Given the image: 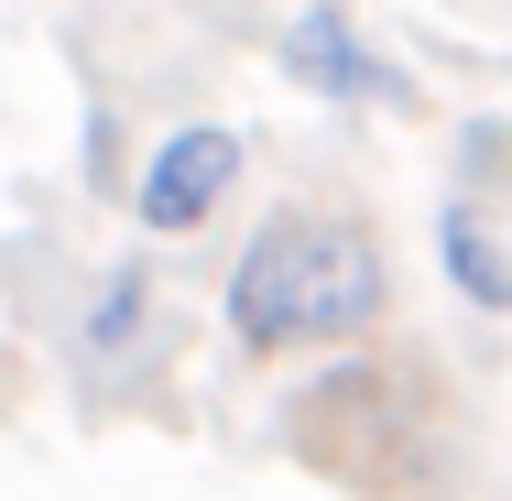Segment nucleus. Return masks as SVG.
<instances>
[{
  "instance_id": "5",
  "label": "nucleus",
  "mask_w": 512,
  "mask_h": 501,
  "mask_svg": "<svg viewBox=\"0 0 512 501\" xmlns=\"http://www.w3.org/2000/svg\"><path fill=\"white\" fill-rule=\"evenodd\" d=\"M436 273H447L458 295L480 305V316H512V251H502V229H491L469 197L436 218Z\"/></svg>"
},
{
  "instance_id": "4",
  "label": "nucleus",
  "mask_w": 512,
  "mask_h": 501,
  "mask_svg": "<svg viewBox=\"0 0 512 501\" xmlns=\"http://www.w3.org/2000/svg\"><path fill=\"white\" fill-rule=\"evenodd\" d=\"M273 55H284V77H295L306 99H327V109H404V99H414V88H404V66H393V55H371V33H360L338 0L295 11Z\"/></svg>"
},
{
  "instance_id": "6",
  "label": "nucleus",
  "mask_w": 512,
  "mask_h": 501,
  "mask_svg": "<svg viewBox=\"0 0 512 501\" xmlns=\"http://www.w3.org/2000/svg\"><path fill=\"white\" fill-rule=\"evenodd\" d=\"M88 186H120V197H131V175H120V120H109V109H88Z\"/></svg>"
},
{
  "instance_id": "2",
  "label": "nucleus",
  "mask_w": 512,
  "mask_h": 501,
  "mask_svg": "<svg viewBox=\"0 0 512 501\" xmlns=\"http://www.w3.org/2000/svg\"><path fill=\"white\" fill-rule=\"evenodd\" d=\"M240 175H251V142L229 120H175L142 153V175H131L120 207H131L142 240H197V229H218V207L240 197Z\"/></svg>"
},
{
  "instance_id": "1",
  "label": "nucleus",
  "mask_w": 512,
  "mask_h": 501,
  "mask_svg": "<svg viewBox=\"0 0 512 501\" xmlns=\"http://www.w3.org/2000/svg\"><path fill=\"white\" fill-rule=\"evenodd\" d=\"M382 316H393V262L371 240V218H349V207H273L218 284V327L240 360L349 349Z\"/></svg>"
},
{
  "instance_id": "3",
  "label": "nucleus",
  "mask_w": 512,
  "mask_h": 501,
  "mask_svg": "<svg viewBox=\"0 0 512 501\" xmlns=\"http://www.w3.org/2000/svg\"><path fill=\"white\" fill-rule=\"evenodd\" d=\"M164 338H175V305H164V284H153V262L88 273V305H77V382H88L99 403L142 393L153 360H164Z\"/></svg>"
}]
</instances>
